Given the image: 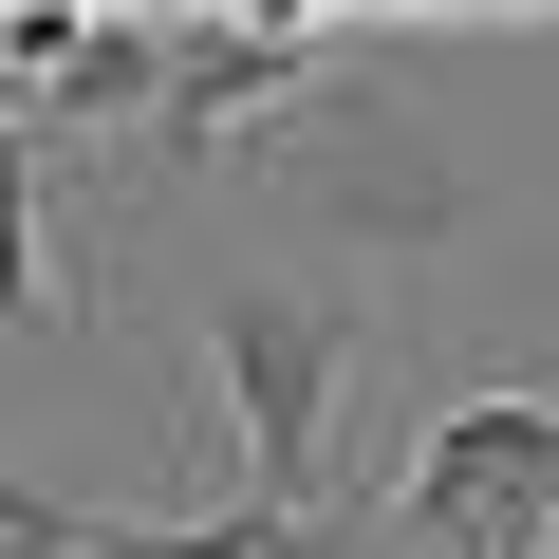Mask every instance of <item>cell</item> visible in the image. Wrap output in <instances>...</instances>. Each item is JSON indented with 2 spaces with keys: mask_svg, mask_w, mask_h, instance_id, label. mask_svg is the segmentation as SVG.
Returning a JSON list of instances; mask_svg holds the SVG:
<instances>
[{
  "mask_svg": "<svg viewBox=\"0 0 559 559\" xmlns=\"http://www.w3.org/2000/svg\"><path fill=\"white\" fill-rule=\"evenodd\" d=\"M205 355H224V429H242V503L261 522H318L336 485V373H355V299H205Z\"/></svg>",
  "mask_w": 559,
  "mask_h": 559,
  "instance_id": "cell-1",
  "label": "cell"
},
{
  "mask_svg": "<svg viewBox=\"0 0 559 559\" xmlns=\"http://www.w3.org/2000/svg\"><path fill=\"white\" fill-rule=\"evenodd\" d=\"M411 559H559V392H448L392 466Z\"/></svg>",
  "mask_w": 559,
  "mask_h": 559,
  "instance_id": "cell-2",
  "label": "cell"
},
{
  "mask_svg": "<svg viewBox=\"0 0 559 559\" xmlns=\"http://www.w3.org/2000/svg\"><path fill=\"white\" fill-rule=\"evenodd\" d=\"M336 75V38H318V0H261V20H168V57H150V168H224L242 131H280Z\"/></svg>",
  "mask_w": 559,
  "mask_h": 559,
  "instance_id": "cell-3",
  "label": "cell"
},
{
  "mask_svg": "<svg viewBox=\"0 0 559 559\" xmlns=\"http://www.w3.org/2000/svg\"><path fill=\"white\" fill-rule=\"evenodd\" d=\"M150 57H168V20H94V38H75V75H57L38 112H94V131H112V112H150Z\"/></svg>",
  "mask_w": 559,
  "mask_h": 559,
  "instance_id": "cell-4",
  "label": "cell"
},
{
  "mask_svg": "<svg viewBox=\"0 0 559 559\" xmlns=\"http://www.w3.org/2000/svg\"><path fill=\"white\" fill-rule=\"evenodd\" d=\"M20 318H57V299H38V150H0V336Z\"/></svg>",
  "mask_w": 559,
  "mask_h": 559,
  "instance_id": "cell-5",
  "label": "cell"
},
{
  "mask_svg": "<svg viewBox=\"0 0 559 559\" xmlns=\"http://www.w3.org/2000/svg\"><path fill=\"white\" fill-rule=\"evenodd\" d=\"M242 559H318V522H280V540H242Z\"/></svg>",
  "mask_w": 559,
  "mask_h": 559,
  "instance_id": "cell-6",
  "label": "cell"
}]
</instances>
